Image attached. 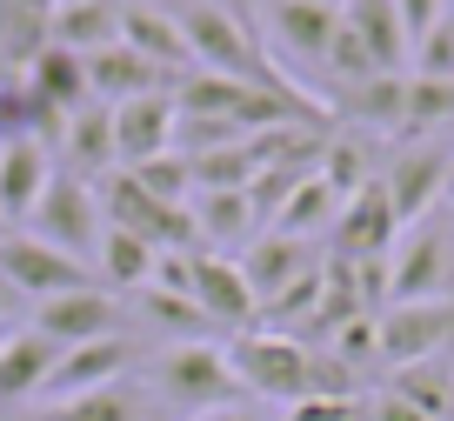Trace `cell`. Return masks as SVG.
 <instances>
[{"label": "cell", "instance_id": "cell-24", "mask_svg": "<svg viewBox=\"0 0 454 421\" xmlns=\"http://www.w3.org/2000/svg\"><path fill=\"white\" fill-rule=\"evenodd\" d=\"M47 41L74 54H100L121 41V0H60L47 14Z\"/></svg>", "mask_w": 454, "mask_h": 421}, {"label": "cell", "instance_id": "cell-3", "mask_svg": "<svg viewBox=\"0 0 454 421\" xmlns=\"http://www.w3.org/2000/svg\"><path fill=\"white\" fill-rule=\"evenodd\" d=\"M187 34V54H194L200 74H227V81H274L268 60H261V41L247 34V20L221 0H181L174 7Z\"/></svg>", "mask_w": 454, "mask_h": 421}, {"label": "cell", "instance_id": "cell-7", "mask_svg": "<svg viewBox=\"0 0 454 421\" xmlns=\"http://www.w3.org/2000/svg\"><path fill=\"white\" fill-rule=\"evenodd\" d=\"M434 354H454V301H395L374 314V361L387 375Z\"/></svg>", "mask_w": 454, "mask_h": 421}, {"label": "cell", "instance_id": "cell-1", "mask_svg": "<svg viewBox=\"0 0 454 421\" xmlns=\"http://www.w3.org/2000/svg\"><path fill=\"white\" fill-rule=\"evenodd\" d=\"M147 388L168 408H181L187 421L207 415V408L241 401V381H234V361H227V341H168L147 368Z\"/></svg>", "mask_w": 454, "mask_h": 421}, {"label": "cell", "instance_id": "cell-12", "mask_svg": "<svg viewBox=\"0 0 454 421\" xmlns=\"http://www.w3.org/2000/svg\"><path fill=\"white\" fill-rule=\"evenodd\" d=\"M187 295H194V308L207 314L221 335H247V328H261V301H254V288H247V274H241V261H234V254L194 248Z\"/></svg>", "mask_w": 454, "mask_h": 421}, {"label": "cell", "instance_id": "cell-14", "mask_svg": "<svg viewBox=\"0 0 454 421\" xmlns=\"http://www.w3.org/2000/svg\"><path fill=\"white\" fill-rule=\"evenodd\" d=\"M154 155H174V94H141L114 107V161L147 168Z\"/></svg>", "mask_w": 454, "mask_h": 421}, {"label": "cell", "instance_id": "cell-19", "mask_svg": "<svg viewBox=\"0 0 454 421\" xmlns=\"http://www.w3.org/2000/svg\"><path fill=\"white\" fill-rule=\"evenodd\" d=\"M334 107H340L348 127H368V134H381V140L387 134L401 140V127H408V74H368L361 87H340Z\"/></svg>", "mask_w": 454, "mask_h": 421}, {"label": "cell", "instance_id": "cell-16", "mask_svg": "<svg viewBox=\"0 0 454 421\" xmlns=\"http://www.w3.org/2000/svg\"><path fill=\"white\" fill-rule=\"evenodd\" d=\"M54 147L47 140H7L0 147V221L27 227V214L41 208L47 181H54Z\"/></svg>", "mask_w": 454, "mask_h": 421}, {"label": "cell", "instance_id": "cell-34", "mask_svg": "<svg viewBox=\"0 0 454 421\" xmlns=\"http://www.w3.org/2000/svg\"><path fill=\"white\" fill-rule=\"evenodd\" d=\"M194 421H281V408H268V401H254V394H241V401L207 408V415H194Z\"/></svg>", "mask_w": 454, "mask_h": 421}, {"label": "cell", "instance_id": "cell-15", "mask_svg": "<svg viewBox=\"0 0 454 421\" xmlns=\"http://www.w3.org/2000/svg\"><path fill=\"white\" fill-rule=\"evenodd\" d=\"M121 41H128L141 60H154L168 81L194 74V54H187V34H181V20H174V7H154V0H128V7H121Z\"/></svg>", "mask_w": 454, "mask_h": 421}, {"label": "cell", "instance_id": "cell-26", "mask_svg": "<svg viewBox=\"0 0 454 421\" xmlns=\"http://www.w3.org/2000/svg\"><path fill=\"white\" fill-rule=\"evenodd\" d=\"M27 421H147V388L141 381H114V388L74 394V401H54V408H34Z\"/></svg>", "mask_w": 454, "mask_h": 421}, {"label": "cell", "instance_id": "cell-35", "mask_svg": "<svg viewBox=\"0 0 454 421\" xmlns=\"http://www.w3.org/2000/svg\"><path fill=\"white\" fill-rule=\"evenodd\" d=\"M368 421H427L421 415V408H408V401H401V394H374V401H368Z\"/></svg>", "mask_w": 454, "mask_h": 421}, {"label": "cell", "instance_id": "cell-27", "mask_svg": "<svg viewBox=\"0 0 454 421\" xmlns=\"http://www.w3.org/2000/svg\"><path fill=\"white\" fill-rule=\"evenodd\" d=\"M387 394H401L408 408H421L427 421H454V354L395 368V375H387Z\"/></svg>", "mask_w": 454, "mask_h": 421}, {"label": "cell", "instance_id": "cell-28", "mask_svg": "<svg viewBox=\"0 0 454 421\" xmlns=\"http://www.w3.org/2000/svg\"><path fill=\"white\" fill-rule=\"evenodd\" d=\"M334 214H340V195L321 181V168L308 174V181L287 195V208L274 214V234H294V241H314V234H327L334 227Z\"/></svg>", "mask_w": 454, "mask_h": 421}, {"label": "cell", "instance_id": "cell-5", "mask_svg": "<svg viewBox=\"0 0 454 421\" xmlns=\"http://www.w3.org/2000/svg\"><path fill=\"white\" fill-rule=\"evenodd\" d=\"M20 234H34V241H47V248H60V254H74V261H87V267H94L100 234H107V214H100L94 181H81V174H67V168H60L54 181H47L41 208L27 214V227H20Z\"/></svg>", "mask_w": 454, "mask_h": 421}, {"label": "cell", "instance_id": "cell-11", "mask_svg": "<svg viewBox=\"0 0 454 421\" xmlns=\"http://www.w3.org/2000/svg\"><path fill=\"white\" fill-rule=\"evenodd\" d=\"M34 335H47L54 348H81V341H100V335H134L128 328V308H121V295H107V288H74V295H54L34 308Z\"/></svg>", "mask_w": 454, "mask_h": 421}, {"label": "cell", "instance_id": "cell-23", "mask_svg": "<svg viewBox=\"0 0 454 421\" xmlns=\"http://www.w3.org/2000/svg\"><path fill=\"white\" fill-rule=\"evenodd\" d=\"M340 20L355 28V41L368 47V60H374V74H408V28H401V14H395V0H348L340 7Z\"/></svg>", "mask_w": 454, "mask_h": 421}, {"label": "cell", "instance_id": "cell-21", "mask_svg": "<svg viewBox=\"0 0 454 421\" xmlns=\"http://www.w3.org/2000/svg\"><path fill=\"white\" fill-rule=\"evenodd\" d=\"M54 361H60V348L47 335H34V328H7V341H0V408L41 401Z\"/></svg>", "mask_w": 454, "mask_h": 421}, {"label": "cell", "instance_id": "cell-39", "mask_svg": "<svg viewBox=\"0 0 454 421\" xmlns=\"http://www.w3.org/2000/svg\"><path fill=\"white\" fill-rule=\"evenodd\" d=\"M0 81H7V68H0Z\"/></svg>", "mask_w": 454, "mask_h": 421}, {"label": "cell", "instance_id": "cell-9", "mask_svg": "<svg viewBox=\"0 0 454 421\" xmlns=\"http://www.w3.org/2000/svg\"><path fill=\"white\" fill-rule=\"evenodd\" d=\"M401 241V221H395V201H387L381 181L355 187L340 201L334 227H327V261H387Z\"/></svg>", "mask_w": 454, "mask_h": 421}, {"label": "cell", "instance_id": "cell-38", "mask_svg": "<svg viewBox=\"0 0 454 421\" xmlns=\"http://www.w3.org/2000/svg\"><path fill=\"white\" fill-rule=\"evenodd\" d=\"M448 201H454V174H448Z\"/></svg>", "mask_w": 454, "mask_h": 421}, {"label": "cell", "instance_id": "cell-22", "mask_svg": "<svg viewBox=\"0 0 454 421\" xmlns=\"http://www.w3.org/2000/svg\"><path fill=\"white\" fill-rule=\"evenodd\" d=\"M20 81H27V94L41 100L47 114H60V121H67L81 100H94V94H87V54H74V47H54V41H47L41 54L27 60V68H20Z\"/></svg>", "mask_w": 454, "mask_h": 421}, {"label": "cell", "instance_id": "cell-10", "mask_svg": "<svg viewBox=\"0 0 454 421\" xmlns=\"http://www.w3.org/2000/svg\"><path fill=\"white\" fill-rule=\"evenodd\" d=\"M134 361H141V341L134 335H100V341H81V348H60L54 375H47V388H41V408L94 394V388H114V381L134 375Z\"/></svg>", "mask_w": 454, "mask_h": 421}, {"label": "cell", "instance_id": "cell-25", "mask_svg": "<svg viewBox=\"0 0 454 421\" xmlns=\"http://www.w3.org/2000/svg\"><path fill=\"white\" fill-rule=\"evenodd\" d=\"M154 261H160V248L141 241V234H128V227H107V234H100V254H94L107 295H141L147 281H154Z\"/></svg>", "mask_w": 454, "mask_h": 421}, {"label": "cell", "instance_id": "cell-2", "mask_svg": "<svg viewBox=\"0 0 454 421\" xmlns=\"http://www.w3.org/2000/svg\"><path fill=\"white\" fill-rule=\"evenodd\" d=\"M227 361H234V381L254 401H308L314 394V348L294 335H274V328H247V335H227Z\"/></svg>", "mask_w": 454, "mask_h": 421}, {"label": "cell", "instance_id": "cell-4", "mask_svg": "<svg viewBox=\"0 0 454 421\" xmlns=\"http://www.w3.org/2000/svg\"><path fill=\"white\" fill-rule=\"evenodd\" d=\"M395 301H454V214L401 227L387 254V308Z\"/></svg>", "mask_w": 454, "mask_h": 421}, {"label": "cell", "instance_id": "cell-13", "mask_svg": "<svg viewBox=\"0 0 454 421\" xmlns=\"http://www.w3.org/2000/svg\"><path fill=\"white\" fill-rule=\"evenodd\" d=\"M321 267V254H314V241H294V234H274V227H261L254 241L241 248V274L247 288H254V301L268 308L274 295H287L301 274H314Z\"/></svg>", "mask_w": 454, "mask_h": 421}, {"label": "cell", "instance_id": "cell-31", "mask_svg": "<svg viewBox=\"0 0 454 421\" xmlns=\"http://www.w3.org/2000/svg\"><path fill=\"white\" fill-rule=\"evenodd\" d=\"M408 68H414V81H454V14H441L434 28L414 41Z\"/></svg>", "mask_w": 454, "mask_h": 421}, {"label": "cell", "instance_id": "cell-36", "mask_svg": "<svg viewBox=\"0 0 454 421\" xmlns=\"http://www.w3.org/2000/svg\"><path fill=\"white\" fill-rule=\"evenodd\" d=\"M20 308H27V301H20V295H14V281H7V274H0V328H7V322H14V314H20Z\"/></svg>", "mask_w": 454, "mask_h": 421}, {"label": "cell", "instance_id": "cell-8", "mask_svg": "<svg viewBox=\"0 0 454 421\" xmlns=\"http://www.w3.org/2000/svg\"><path fill=\"white\" fill-rule=\"evenodd\" d=\"M0 274L14 281V295L27 301V308H41V301H54V295H74V288H94V267L87 261H74V254L20 234V227L0 234Z\"/></svg>", "mask_w": 454, "mask_h": 421}, {"label": "cell", "instance_id": "cell-29", "mask_svg": "<svg viewBox=\"0 0 454 421\" xmlns=\"http://www.w3.org/2000/svg\"><path fill=\"white\" fill-rule=\"evenodd\" d=\"M141 322L147 328H160V335H174V341H214V322L194 308L187 295H168V288H141Z\"/></svg>", "mask_w": 454, "mask_h": 421}, {"label": "cell", "instance_id": "cell-6", "mask_svg": "<svg viewBox=\"0 0 454 421\" xmlns=\"http://www.w3.org/2000/svg\"><path fill=\"white\" fill-rule=\"evenodd\" d=\"M448 174H454V147L434 140V134H408L401 147H387L381 187H387V201H395V221L401 227L427 221V214L448 201Z\"/></svg>", "mask_w": 454, "mask_h": 421}, {"label": "cell", "instance_id": "cell-33", "mask_svg": "<svg viewBox=\"0 0 454 421\" xmlns=\"http://www.w3.org/2000/svg\"><path fill=\"white\" fill-rule=\"evenodd\" d=\"M395 14H401V28H408V47H414L441 14H448V0H395Z\"/></svg>", "mask_w": 454, "mask_h": 421}, {"label": "cell", "instance_id": "cell-37", "mask_svg": "<svg viewBox=\"0 0 454 421\" xmlns=\"http://www.w3.org/2000/svg\"><path fill=\"white\" fill-rule=\"evenodd\" d=\"M314 7H334V14H340V7H348V0H314Z\"/></svg>", "mask_w": 454, "mask_h": 421}, {"label": "cell", "instance_id": "cell-20", "mask_svg": "<svg viewBox=\"0 0 454 421\" xmlns=\"http://www.w3.org/2000/svg\"><path fill=\"white\" fill-rule=\"evenodd\" d=\"M334 28H340L334 7H314V0H268V34L281 41V54L308 60V68H327Z\"/></svg>", "mask_w": 454, "mask_h": 421}, {"label": "cell", "instance_id": "cell-18", "mask_svg": "<svg viewBox=\"0 0 454 421\" xmlns=\"http://www.w3.org/2000/svg\"><path fill=\"white\" fill-rule=\"evenodd\" d=\"M168 74L154 68V60H141L128 41L100 47V54H87V94L107 100V107H121V100H141V94H168Z\"/></svg>", "mask_w": 454, "mask_h": 421}, {"label": "cell", "instance_id": "cell-30", "mask_svg": "<svg viewBox=\"0 0 454 421\" xmlns=\"http://www.w3.org/2000/svg\"><path fill=\"white\" fill-rule=\"evenodd\" d=\"M128 174L154 201H168V208H187V201H194V161H187V155H154L147 168H128Z\"/></svg>", "mask_w": 454, "mask_h": 421}, {"label": "cell", "instance_id": "cell-40", "mask_svg": "<svg viewBox=\"0 0 454 421\" xmlns=\"http://www.w3.org/2000/svg\"><path fill=\"white\" fill-rule=\"evenodd\" d=\"M0 341H7V328H0Z\"/></svg>", "mask_w": 454, "mask_h": 421}, {"label": "cell", "instance_id": "cell-32", "mask_svg": "<svg viewBox=\"0 0 454 421\" xmlns=\"http://www.w3.org/2000/svg\"><path fill=\"white\" fill-rule=\"evenodd\" d=\"M368 74H374L368 47H361V41H355V28L340 20V28H334V47H327V81H334V94H340V87H361Z\"/></svg>", "mask_w": 454, "mask_h": 421}, {"label": "cell", "instance_id": "cell-17", "mask_svg": "<svg viewBox=\"0 0 454 421\" xmlns=\"http://www.w3.org/2000/svg\"><path fill=\"white\" fill-rule=\"evenodd\" d=\"M54 155L67 161V174H81V181L121 168V161H114V107H107V100H81V107L60 121Z\"/></svg>", "mask_w": 454, "mask_h": 421}]
</instances>
